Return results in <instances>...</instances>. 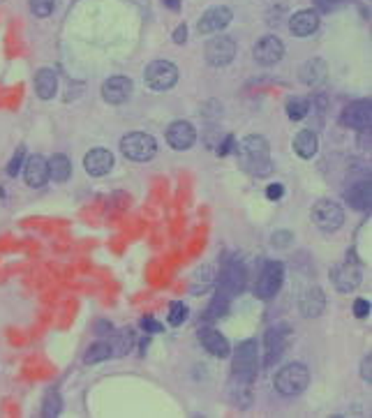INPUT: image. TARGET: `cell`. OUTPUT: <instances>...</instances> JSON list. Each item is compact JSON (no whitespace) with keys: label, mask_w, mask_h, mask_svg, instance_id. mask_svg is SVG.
I'll return each mask as SVG.
<instances>
[{"label":"cell","mask_w":372,"mask_h":418,"mask_svg":"<svg viewBox=\"0 0 372 418\" xmlns=\"http://www.w3.org/2000/svg\"><path fill=\"white\" fill-rule=\"evenodd\" d=\"M238 153V162L245 171H250L254 176H266L271 173V146L268 141L261 135H250L245 137L241 144L236 146Z\"/></svg>","instance_id":"1"},{"label":"cell","mask_w":372,"mask_h":418,"mask_svg":"<svg viewBox=\"0 0 372 418\" xmlns=\"http://www.w3.org/2000/svg\"><path fill=\"white\" fill-rule=\"evenodd\" d=\"M310 383V370L303 363H289L283 370H278L275 379H273V386L285 398H294L301 395V393L308 388Z\"/></svg>","instance_id":"2"},{"label":"cell","mask_w":372,"mask_h":418,"mask_svg":"<svg viewBox=\"0 0 372 418\" xmlns=\"http://www.w3.org/2000/svg\"><path fill=\"white\" fill-rule=\"evenodd\" d=\"M259 367V349L254 340H245L234 351V379L241 383H250L257 379Z\"/></svg>","instance_id":"3"},{"label":"cell","mask_w":372,"mask_h":418,"mask_svg":"<svg viewBox=\"0 0 372 418\" xmlns=\"http://www.w3.org/2000/svg\"><path fill=\"white\" fill-rule=\"evenodd\" d=\"M120 153L128 160L148 162L158 153V141H155L153 135H146V132H130V135L120 139Z\"/></svg>","instance_id":"4"},{"label":"cell","mask_w":372,"mask_h":418,"mask_svg":"<svg viewBox=\"0 0 372 418\" xmlns=\"http://www.w3.org/2000/svg\"><path fill=\"white\" fill-rule=\"evenodd\" d=\"M330 280H333L335 289L342 291V294H352V291H356L363 282V269H361V262L356 257H349L347 254L345 262L335 264L333 269H330Z\"/></svg>","instance_id":"5"},{"label":"cell","mask_w":372,"mask_h":418,"mask_svg":"<svg viewBox=\"0 0 372 418\" xmlns=\"http://www.w3.org/2000/svg\"><path fill=\"white\" fill-rule=\"evenodd\" d=\"M312 222L315 227L324 233H335L345 224V211L340 204L330 202V199H321L312 206Z\"/></svg>","instance_id":"6"},{"label":"cell","mask_w":372,"mask_h":418,"mask_svg":"<svg viewBox=\"0 0 372 418\" xmlns=\"http://www.w3.org/2000/svg\"><path fill=\"white\" fill-rule=\"evenodd\" d=\"M283 282H285V266L280 262H268L259 273L254 294H257L261 300H271V298H275L280 289H283Z\"/></svg>","instance_id":"7"},{"label":"cell","mask_w":372,"mask_h":418,"mask_svg":"<svg viewBox=\"0 0 372 418\" xmlns=\"http://www.w3.org/2000/svg\"><path fill=\"white\" fill-rule=\"evenodd\" d=\"M148 88L153 90H169L178 81V68L169 61H153L144 72Z\"/></svg>","instance_id":"8"},{"label":"cell","mask_w":372,"mask_h":418,"mask_svg":"<svg viewBox=\"0 0 372 418\" xmlns=\"http://www.w3.org/2000/svg\"><path fill=\"white\" fill-rule=\"evenodd\" d=\"M204 58L211 68H227V65L236 58V42L227 35L213 37L206 42Z\"/></svg>","instance_id":"9"},{"label":"cell","mask_w":372,"mask_h":418,"mask_svg":"<svg viewBox=\"0 0 372 418\" xmlns=\"http://www.w3.org/2000/svg\"><path fill=\"white\" fill-rule=\"evenodd\" d=\"M252 56H254V61H257L259 65H264V68H273V65H278L280 61H283L285 44L280 42V37L266 35V37H261L257 44H254Z\"/></svg>","instance_id":"10"},{"label":"cell","mask_w":372,"mask_h":418,"mask_svg":"<svg viewBox=\"0 0 372 418\" xmlns=\"http://www.w3.org/2000/svg\"><path fill=\"white\" fill-rule=\"evenodd\" d=\"M231 19H234V14H231L229 7L215 5V7H211V10H206L202 14L199 23H197V30H199L202 35H213V32L225 30L231 23Z\"/></svg>","instance_id":"11"},{"label":"cell","mask_w":372,"mask_h":418,"mask_svg":"<svg viewBox=\"0 0 372 418\" xmlns=\"http://www.w3.org/2000/svg\"><path fill=\"white\" fill-rule=\"evenodd\" d=\"M342 123L349 125L352 130L368 132L370 123H372V102H370V99H359V102H352L342 111Z\"/></svg>","instance_id":"12"},{"label":"cell","mask_w":372,"mask_h":418,"mask_svg":"<svg viewBox=\"0 0 372 418\" xmlns=\"http://www.w3.org/2000/svg\"><path fill=\"white\" fill-rule=\"evenodd\" d=\"M287 340H289V328L287 326H273L266 331V338H264V354H266V367H271L275 361H280V356L285 354L287 349Z\"/></svg>","instance_id":"13"},{"label":"cell","mask_w":372,"mask_h":418,"mask_svg":"<svg viewBox=\"0 0 372 418\" xmlns=\"http://www.w3.org/2000/svg\"><path fill=\"white\" fill-rule=\"evenodd\" d=\"M167 141L173 150H190L197 141V130L187 121H173L167 128Z\"/></svg>","instance_id":"14"},{"label":"cell","mask_w":372,"mask_h":418,"mask_svg":"<svg viewBox=\"0 0 372 418\" xmlns=\"http://www.w3.org/2000/svg\"><path fill=\"white\" fill-rule=\"evenodd\" d=\"M132 90H135V86H132V79L128 77H111L102 83V97L109 104H125Z\"/></svg>","instance_id":"15"},{"label":"cell","mask_w":372,"mask_h":418,"mask_svg":"<svg viewBox=\"0 0 372 418\" xmlns=\"http://www.w3.org/2000/svg\"><path fill=\"white\" fill-rule=\"evenodd\" d=\"M243 287H245V269L238 262L229 264L220 278V294L227 298H234L241 294Z\"/></svg>","instance_id":"16"},{"label":"cell","mask_w":372,"mask_h":418,"mask_svg":"<svg viewBox=\"0 0 372 418\" xmlns=\"http://www.w3.org/2000/svg\"><path fill=\"white\" fill-rule=\"evenodd\" d=\"M23 178L30 188H42L49 180V160L42 155H32L23 162Z\"/></svg>","instance_id":"17"},{"label":"cell","mask_w":372,"mask_h":418,"mask_svg":"<svg viewBox=\"0 0 372 418\" xmlns=\"http://www.w3.org/2000/svg\"><path fill=\"white\" fill-rule=\"evenodd\" d=\"M84 169L88 176H95V178L106 176L113 169V155L106 148H93L84 157Z\"/></svg>","instance_id":"18"},{"label":"cell","mask_w":372,"mask_h":418,"mask_svg":"<svg viewBox=\"0 0 372 418\" xmlns=\"http://www.w3.org/2000/svg\"><path fill=\"white\" fill-rule=\"evenodd\" d=\"M324 307H326L324 291H321L319 287L305 289V294L299 300V310H301V314L305 316V319H315V316H319L321 312H324Z\"/></svg>","instance_id":"19"},{"label":"cell","mask_w":372,"mask_h":418,"mask_svg":"<svg viewBox=\"0 0 372 418\" xmlns=\"http://www.w3.org/2000/svg\"><path fill=\"white\" fill-rule=\"evenodd\" d=\"M319 28V14L315 10H299L289 19V30L296 37H310Z\"/></svg>","instance_id":"20"},{"label":"cell","mask_w":372,"mask_h":418,"mask_svg":"<svg viewBox=\"0 0 372 418\" xmlns=\"http://www.w3.org/2000/svg\"><path fill=\"white\" fill-rule=\"evenodd\" d=\"M199 340H202V345L204 349L209 351L211 356L215 358H227L231 354V345H229V340L222 336L220 331H215V328H204L199 333Z\"/></svg>","instance_id":"21"},{"label":"cell","mask_w":372,"mask_h":418,"mask_svg":"<svg viewBox=\"0 0 372 418\" xmlns=\"http://www.w3.org/2000/svg\"><path fill=\"white\" fill-rule=\"evenodd\" d=\"M347 202H349L352 208L356 211H370L372 204V185L370 180H359L347 190Z\"/></svg>","instance_id":"22"},{"label":"cell","mask_w":372,"mask_h":418,"mask_svg":"<svg viewBox=\"0 0 372 418\" xmlns=\"http://www.w3.org/2000/svg\"><path fill=\"white\" fill-rule=\"evenodd\" d=\"M326 74H328V68L326 63L321 61V58H310V61L303 63L301 68V81L305 86H319V83L326 81Z\"/></svg>","instance_id":"23"},{"label":"cell","mask_w":372,"mask_h":418,"mask_svg":"<svg viewBox=\"0 0 372 418\" xmlns=\"http://www.w3.org/2000/svg\"><path fill=\"white\" fill-rule=\"evenodd\" d=\"M294 150L296 155L303 157V160H312L319 150V139L312 130H301L299 135L294 137Z\"/></svg>","instance_id":"24"},{"label":"cell","mask_w":372,"mask_h":418,"mask_svg":"<svg viewBox=\"0 0 372 418\" xmlns=\"http://www.w3.org/2000/svg\"><path fill=\"white\" fill-rule=\"evenodd\" d=\"M35 93L39 99H54L58 93V74L54 70H39L35 74Z\"/></svg>","instance_id":"25"},{"label":"cell","mask_w":372,"mask_h":418,"mask_svg":"<svg viewBox=\"0 0 372 418\" xmlns=\"http://www.w3.org/2000/svg\"><path fill=\"white\" fill-rule=\"evenodd\" d=\"M72 176V162L68 155H54L51 160H49V178L56 180V183H65L70 180Z\"/></svg>","instance_id":"26"},{"label":"cell","mask_w":372,"mask_h":418,"mask_svg":"<svg viewBox=\"0 0 372 418\" xmlns=\"http://www.w3.org/2000/svg\"><path fill=\"white\" fill-rule=\"evenodd\" d=\"M109 356H113L111 354V345L109 342H95V345H90L88 347V351H86V356H84V363H88V365H93V363H102V361H106Z\"/></svg>","instance_id":"27"},{"label":"cell","mask_w":372,"mask_h":418,"mask_svg":"<svg viewBox=\"0 0 372 418\" xmlns=\"http://www.w3.org/2000/svg\"><path fill=\"white\" fill-rule=\"evenodd\" d=\"M310 111V102L305 97H289L287 99V116L289 121H303Z\"/></svg>","instance_id":"28"},{"label":"cell","mask_w":372,"mask_h":418,"mask_svg":"<svg viewBox=\"0 0 372 418\" xmlns=\"http://www.w3.org/2000/svg\"><path fill=\"white\" fill-rule=\"evenodd\" d=\"M63 412V398L58 391H49L42 400V416L44 418H56Z\"/></svg>","instance_id":"29"},{"label":"cell","mask_w":372,"mask_h":418,"mask_svg":"<svg viewBox=\"0 0 372 418\" xmlns=\"http://www.w3.org/2000/svg\"><path fill=\"white\" fill-rule=\"evenodd\" d=\"M109 345H111V354L125 356L132 349V345H135V336H132V331H120V333H116Z\"/></svg>","instance_id":"30"},{"label":"cell","mask_w":372,"mask_h":418,"mask_svg":"<svg viewBox=\"0 0 372 418\" xmlns=\"http://www.w3.org/2000/svg\"><path fill=\"white\" fill-rule=\"evenodd\" d=\"M187 316H190V310H187V305L183 303V300H173V303L169 305L167 321L171 326H183L187 321Z\"/></svg>","instance_id":"31"},{"label":"cell","mask_w":372,"mask_h":418,"mask_svg":"<svg viewBox=\"0 0 372 418\" xmlns=\"http://www.w3.org/2000/svg\"><path fill=\"white\" fill-rule=\"evenodd\" d=\"M54 5L56 0H30V12L39 16V19H44V16L54 12Z\"/></svg>","instance_id":"32"},{"label":"cell","mask_w":372,"mask_h":418,"mask_svg":"<svg viewBox=\"0 0 372 418\" xmlns=\"http://www.w3.org/2000/svg\"><path fill=\"white\" fill-rule=\"evenodd\" d=\"M23 157H26V148H19L14 153V157L10 160V164H7V176H10V178H16V176H19V171L23 169Z\"/></svg>","instance_id":"33"},{"label":"cell","mask_w":372,"mask_h":418,"mask_svg":"<svg viewBox=\"0 0 372 418\" xmlns=\"http://www.w3.org/2000/svg\"><path fill=\"white\" fill-rule=\"evenodd\" d=\"M292 240H294V233L292 231H275L271 236V245L278 247V250H287L289 245H292Z\"/></svg>","instance_id":"34"},{"label":"cell","mask_w":372,"mask_h":418,"mask_svg":"<svg viewBox=\"0 0 372 418\" xmlns=\"http://www.w3.org/2000/svg\"><path fill=\"white\" fill-rule=\"evenodd\" d=\"M370 310H372L370 300H366V298L354 300V314H356L359 319H366V316H370Z\"/></svg>","instance_id":"35"},{"label":"cell","mask_w":372,"mask_h":418,"mask_svg":"<svg viewBox=\"0 0 372 418\" xmlns=\"http://www.w3.org/2000/svg\"><path fill=\"white\" fill-rule=\"evenodd\" d=\"M285 195V185L283 183H273V185H268L266 190V197L271 199V202H278V199H283Z\"/></svg>","instance_id":"36"},{"label":"cell","mask_w":372,"mask_h":418,"mask_svg":"<svg viewBox=\"0 0 372 418\" xmlns=\"http://www.w3.org/2000/svg\"><path fill=\"white\" fill-rule=\"evenodd\" d=\"M234 137H231V135H227L225 137V141H222V144H218V155L220 157H225V155H229L231 153V150H234Z\"/></svg>","instance_id":"37"},{"label":"cell","mask_w":372,"mask_h":418,"mask_svg":"<svg viewBox=\"0 0 372 418\" xmlns=\"http://www.w3.org/2000/svg\"><path fill=\"white\" fill-rule=\"evenodd\" d=\"M142 328L146 333H162V324L155 321L153 316H146V319H142Z\"/></svg>","instance_id":"38"},{"label":"cell","mask_w":372,"mask_h":418,"mask_svg":"<svg viewBox=\"0 0 372 418\" xmlns=\"http://www.w3.org/2000/svg\"><path fill=\"white\" fill-rule=\"evenodd\" d=\"M372 356L368 354L366 358H363V363H361V377H363V381H372Z\"/></svg>","instance_id":"39"},{"label":"cell","mask_w":372,"mask_h":418,"mask_svg":"<svg viewBox=\"0 0 372 418\" xmlns=\"http://www.w3.org/2000/svg\"><path fill=\"white\" fill-rule=\"evenodd\" d=\"M173 42H176V44H185V42H187V26H185V23L173 30Z\"/></svg>","instance_id":"40"},{"label":"cell","mask_w":372,"mask_h":418,"mask_svg":"<svg viewBox=\"0 0 372 418\" xmlns=\"http://www.w3.org/2000/svg\"><path fill=\"white\" fill-rule=\"evenodd\" d=\"M315 3H317L319 10H326V12H330V10H333V7L340 5L342 0H315Z\"/></svg>","instance_id":"41"},{"label":"cell","mask_w":372,"mask_h":418,"mask_svg":"<svg viewBox=\"0 0 372 418\" xmlns=\"http://www.w3.org/2000/svg\"><path fill=\"white\" fill-rule=\"evenodd\" d=\"M111 328H113V326L106 324V321H97L95 324V333H97V336H106V333H109Z\"/></svg>","instance_id":"42"},{"label":"cell","mask_w":372,"mask_h":418,"mask_svg":"<svg viewBox=\"0 0 372 418\" xmlns=\"http://www.w3.org/2000/svg\"><path fill=\"white\" fill-rule=\"evenodd\" d=\"M162 3H167V5L171 7V10H178V7H180L178 0H162Z\"/></svg>","instance_id":"43"}]
</instances>
